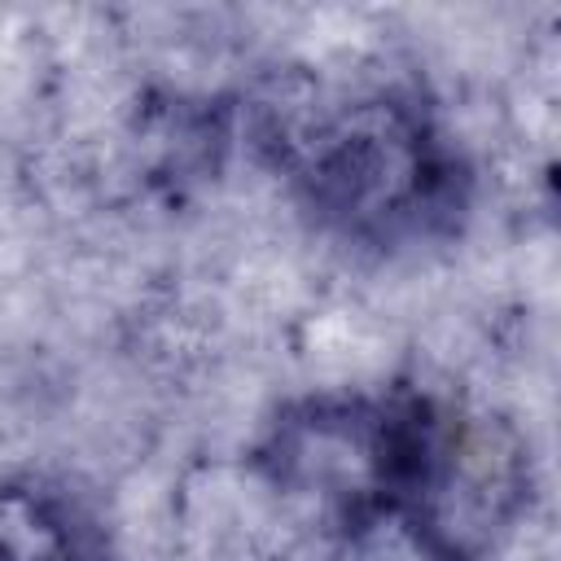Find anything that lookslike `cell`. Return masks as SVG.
<instances>
[{
  "label": "cell",
  "instance_id": "6da1fadb",
  "mask_svg": "<svg viewBox=\"0 0 561 561\" xmlns=\"http://www.w3.org/2000/svg\"><path fill=\"white\" fill-rule=\"evenodd\" d=\"M254 149L294 210L364 259L443 250L473 215V162L412 75L298 79L294 92L259 105Z\"/></svg>",
  "mask_w": 561,
  "mask_h": 561
},
{
  "label": "cell",
  "instance_id": "7a4b0ae2",
  "mask_svg": "<svg viewBox=\"0 0 561 561\" xmlns=\"http://www.w3.org/2000/svg\"><path fill=\"white\" fill-rule=\"evenodd\" d=\"M473 416L478 408L421 381L316 390L259 425L245 465L320 530L377 500H416L447 522Z\"/></svg>",
  "mask_w": 561,
  "mask_h": 561
},
{
  "label": "cell",
  "instance_id": "3957f363",
  "mask_svg": "<svg viewBox=\"0 0 561 561\" xmlns=\"http://www.w3.org/2000/svg\"><path fill=\"white\" fill-rule=\"evenodd\" d=\"M0 561H114L101 508L57 473L0 478Z\"/></svg>",
  "mask_w": 561,
  "mask_h": 561
},
{
  "label": "cell",
  "instance_id": "277c9868",
  "mask_svg": "<svg viewBox=\"0 0 561 561\" xmlns=\"http://www.w3.org/2000/svg\"><path fill=\"white\" fill-rule=\"evenodd\" d=\"M324 561H491L430 504L377 500L320 530Z\"/></svg>",
  "mask_w": 561,
  "mask_h": 561
}]
</instances>
